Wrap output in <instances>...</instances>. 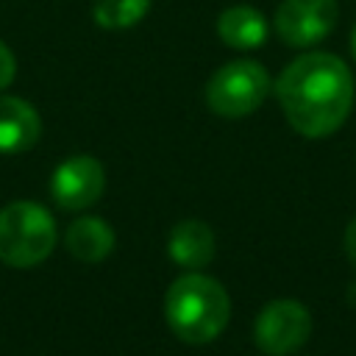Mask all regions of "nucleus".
I'll return each mask as SVG.
<instances>
[{"label":"nucleus","mask_w":356,"mask_h":356,"mask_svg":"<svg viewBox=\"0 0 356 356\" xmlns=\"http://www.w3.org/2000/svg\"><path fill=\"white\" fill-rule=\"evenodd\" d=\"M350 67L334 53H303L284 67L275 97L286 122L306 139L331 136L353 108Z\"/></svg>","instance_id":"obj_1"},{"label":"nucleus","mask_w":356,"mask_h":356,"mask_svg":"<svg viewBox=\"0 0 356 356\" xmlns=\"http://www.w3.org/2000/svg\"><path fill=\"white\" fill-rule=\"evenodd\" d=\"M164 317L178 339L189 345H206L225 331L231 298L220 281L189 270L170 284L164 295Z\"/></svg>","instance_id":"obj_2"},{"label":"nucleus","mask_w":356,"mask_h":356,"mask_svg":"<svg viewBox=\"0 0 356 356\" xmlns=\"http://www.w3.org/2000/svg\"><path fill=\"white\" fill-rule=\"evenodd\" d=\"M56 248V220L33 200H14L0 209V261L17 270L36 267Z\"/></svg>","instance_id":"obj_3"},{"label":"nucleus","mask_w":356,"mask_h":356,"mask_svg":"<svg viewBox=\"0 0 356 356\" xmlns=\"http://www.w3.org/2000/svg\"><path fill=\"white\" fill-rule=\"evenodd\" d=\"M270 72L253 58H236L222 64L206 83V103L217 117H248L270 95Z\"/></svg>","instance_id":"obj_4"},{"label":"nucleus","mask_w":356,"mask_h":356,"mask_svg":"<svg viewBox=\"0 0 356 356\" xmlns=\"http://www.w3.org/2000/svg\"><path fill=\"white\" fill-rule=\"evenodd\" d=\"M309 334H312V314L300 300L292 298L270 300L253 323L256 348L267 356L295 353L298 348L306 345Z\"/></svg>","instance_id":"obj_5"},{"label":"nucleus","mask_w":356,"mask_h":356,"mask_svg":"<svg viewBox=\"0 0 356 356\" xmlns=\"http://www.w3.org/2000/svg\"><path fill=\"white\" fill-rule=\"evenodd\" d=\"M339 19L337 0H281L275 8V33L289 47H312L323 42Z\"/></svg>","instance_id":"obj_6"},{"label":"nucleus","mask_w":356,"mask_h":356,"mask_svg":"<svg viewBox=\"0 0 356 356\" xmlns=\"http://www.w3.org/2000/svg\"><path fill=\"white\" fill-rule=\"evenodd\" d=\"M106 189V172L103 164L95 156L78 153L67 161H61L50 178V195L58 209L64 211H81L100 200Z\"/></svg>","instance_id":"obj_7"},{"label":"nucleus","mask_w":356,"mask_h":356,"mask_svg":"<svg viewBox=\"0 0 356 356\" xmlns=\"http://www.w3.org/2000/svg\"><path fill=\"white\" fill-rule=\"evenodd\" d=\"M39 136H42L39 111L22 97L0 95V153L11 156L31 150L39 142Z\"/></svg>","instance_id":"obj_8"},{"label":"nucleus","mask_w":356,"mask_h":356,"mask_svg":"<svg viewBox=\"0 0 356 356\" xmlns=\"http://www.w3.org/2000/svg\"><path fill=\"white\" fill-rule=\"evenodd\" d=\"M170 259L184 270H200L214 259V234L203 220H181L167 239Z\"/></svg>","instance_id":"obj_9"},{"label":"nucleus","mask_w":356,"mask_h":356,"mask_svg":"<svg viewBox=\"0 0 356 356\" xmlns=\"http://www.w3.org/2000/svg\"><path fill=\"white\" fill-rule=\"evenodd\" d=\"M114 228L103 220V217H78L75 222H70L67 234H64V245L67 250L83 261V264H97L103 261L111 250H114Z\"/></svg>","instance_id":"obj_10"},{"label":"nucleus","mask_w":356,"mask_h":356,"mask_svg":"<svg viewBox=\"0 0 356 356\" xmlns=\"http://www.w3.org/2000/svg\"><path fill=\"white\" fill-rule=\"evenodd\" d=\"M217 36L234 50H253L267 39V19L253 6H231L217 17Z\"/></svg>","instance_id":"obj_11"},{"label":"nucleus","mask_w":356,"mask_h":356,"mask_svg":"<svg viewBox=\"0 0 356 356\" xmlns=\"http://www.w3.org/2000/svg\"><path fill=\"white\" fill-rule=\"evenodd\" d=\"M153 0H97L92 17L106 31H125L142 22L150 11Z\"/></svg>","instance_id":"obj_12"},{"label":"nucleus","mask_w":356,"mask_h":356,"mask_svg":"<svg viewBox=\"0 0 356 356\" xmlns=\"http://www.w3.org/2000/svg\"><path fill=\"white\" fill-rule=\"evenodd\" d=\"M17 75V58L11 53V47L6 42H0V92L14 81Z\"/></svg>","instance_id":"obj_13"},{"label":"nucleus","mask_w":356,"mask_h":356,"mask_svg":"<svg viewBox=\"0 0 356 356\" xmlns=\"http://www.w3.org/2000/svg\"><path fill=\"white\" fill-rule=\"evenodd\" d=\"M342 248H345V256H348V261L356 267V217L348 222V228H345V236H342Z\"/></svg>","instance_id":"obj_14"},{"label":"nucleus","mask_w":356,"mask_h":356,"mask_svg":"<svg viewBox=\"0 0 356 356\" xmlns=\"http://www.w3.org/2000/svg\"><path fill=\"white\" fill-rule=\"evenodd\" d=\"M350 56H353V61H356V28H353V33H350Z\"/></svg>","instance_id":"obj_15"}]
</instances>
